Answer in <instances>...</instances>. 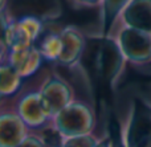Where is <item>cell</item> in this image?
<instances>
[{
	"label": "cell",
	"instance_id": "1",
	"mask_svg": "<svg viewBox=\"0 0 151 147\" xmlns=\"http://www.w3.org/2000/svg\"><path fill=\"white\" fill-rule=\"evenodd\" d=\"M97 118L93 108L88 102L74 98L52 118L50 129L63 138H72L94 133Z\"/></svg>",
	"mask_w": 151,
	"mask_h": 147
},
{
	"label": "cell",
	"instance_id": "2",
	"mask_svg": "<svg viewBox=\"0 0 151 147\" xmlns=\"http://www.w3.org/2000/svg\"><path fill=\"white\" fill-rule=\"evenodd\" d=\"M121 137L126 147H151V102L143 98L131 101Z\"/></svg>",
	"mask_w": 151,
	"mask_h": 147
},
{
	"label": "cell",
	"instance_id": "3",
	"mask_svg": "<svg viewBox=\"0 0 151 147\" xmlns=\"http://www.w3.org/2000/svg\"><path fill=\"white\" fill-rule=\"evenodd\" d=\"M109 36L115 40L126 62L139 69L151 65V34L127 27H115Z\"/></svg>",
	"mask_w": 151,
	"mask_h": 147
},
{
	"label": "cell",
	"instance_id": "4",
	"mask_svg": "<svg viewBox=\"0 0 151 147\" xmlns=\"http://www.w3.org/2000/svg\"><path fill=\"white\" fill-rule=\"evenodd\" d=\"M11 102L21 121L31 131L50 129L53 117L42 102L39 86L23 87V90L16 97H13Z\"/></svg>",
	"mask_w": 151,
	"mask_h": 147
},
{
	"label": "cell",
	"instance_id": "5",
	"mask_svg": "<svg viewBox=\"0 0 151 147\" xmlns=\"http://www.w3.org/2000/svg\"><path fill=\"white\" fill-rule=\"evenodd\" d=\"M37 86L42 102L52 117L76 98L73 86L56 72L45 74Z\"/></svg>",
	"mask_w": 151,
	"mask_h": 147
},
{
	"label": "cell",
	"instance_id": "6",
	"mask_svg": "<svg viewBox=\"0 0 151 147\" xmlns=\"http://www.w3.org/2000/svg\"><path fill=\"white\" fill-rule=\"evenodd\" d=\"M42 33L44 25L41 19L32 15L21 16L19 19L13 17L7 29L4 47L7 50H12L36 45Z\"/></svg>",
	"mask_w": 151,
	"mask_h": 147
},
{
	"label": "cell",
	"instance_id": "7",
	"mask_svg": "<svg viewBox=\"0 0 151 147\" xmlns=\"http://www.w3.org/2000/svg\"><path fill=\"white\" fill-rule=\"evenodd\" d=\"M99 40L101 48L97 58L98 70L105 78L109 80L110 84L114 85L125 69L126 60L113 37H99Z\"/></svg>",
	"mask_w": 151,
	"mask_h": 147
},
{
	"label": "cell",
	"instance_id": "8",
	"mask_svg": "<svg viewBox=\"0 0 151 147\" xmlns=\"http://www.w3.org/2000/svg\"><path fill=\"white\" fill-rule=\"evenodd\" d=\"M31 130L25 126L12 102L0 108V147H16Z\"/></svg>",
	"mask_w": 151,
	"mask_h": 147
},
{
	"label": "cell",
	"instance_id": "9",
	"mask_svg": "<svg viewBox=\"0 0 151 147\" xmlns=\"http://www.w3.org/2000/svg\"><path fill=\"white\" fill-rule=\"evenodd\" d=\"M63 40V50L57 64L64 68L73 69L80 65L81 58L86 49V37L81 29L73 25H66L60 29Z\"/></svg>",
	"mask_w": 151,
	"mask_h": 147
},
{
	"label": "cell",
	"instance_id": "10",
	"mask_svg": "<svg viewBox=\"0 0 151 147\" xmlns=\"http://www.w3.org/2000/svg\"><path fill=\"white\" fill-rule=\"evenodd\" d=\"M115 27H127L151 34V0H130L122 9Z\"/></svg>",
	"mask_w": 151,
	"mask_h": 147
},
{
	"label": "cell",
	"instance_id": "11",
	"mask_svg": "<svg viewBox=\"0 0 151 147\" xmlns=\"http://www.w3.org/2000/svg\"><path fill=\"white\" fill-rule=\"evenodd\" d=\"M7 62L17 72L21 78H29L40 70L44 58L36 45L8 50Z\"/></svg>",
	"mask_w": 151,
	"mask_h": 147
},
{
	"label": "cell",
	"instance_id": "12",
	"mask_svg": "<svg viewBox=\"0 0 151 147\" xmlns=\"http://www.w3.org/2000/svg\"><path fill=\"white\" fill-rule=\"evenodd\" d=\"M130 0H101L99 5V37L111 33L122 9Z\"/></svg>",
	"mask_w": 151,
	"mask_h": 147
},
{
	"label": "cell",
	"instance_id": "13",
	"mask_svg": "<svg viewBox=\"0 0 151 147\" xmlns=\"http://www.w3.org/2000/svg\"><path fill=\"white\" fill-rule=\"evenodd\" d=\"M40 54L44 61L57 62L63 50V40H61L60 31H48L41 34L39 41L36 42Z\"/></svg>",
	"mask_w": 151,
	"mask_h": 147
},
{
	"label": "cell",
	"instance_id": "14",
	"mask_svg": "<svg viewBox=\"0 0 151 147\" xmlns=\"http://www.w3.org/2000/svg\"><path fill=\"white\" fill-rule=\"evenodd\" d=\"M23 81L17 72L8 62L0 65V97L12 98L23 90Z\"/></svg>",
	"mask_w": 151,
	"mask_h": 147
},
{
	"label": "cell",
	"instance_id": "15",
	"mask_svg": "<svg viewBox=\"0 0 151 147\" xmlns=\"http://www.w3.org/2000/svg\"><path fill=\"white\" fill-rule=\"evenodd\" d=\"M104 135H97L96 133L85 135H78L72 138H63L58 145L63 147H96L102 141Z\"/></svg>",
	"mask_w": 151,
	"mask_h": 147
},
{
	"label": "cell",
	"instance_id": "16",
	"mask_svg": "<svg viewBox=\"0 0 151 147\" xmlns=\"http://www.w3.org/2000/svg\"><path fill=\"white\" fill-rule=\"evenodd\" d=\"M16 147H50L41 131H29L28 135Z\"/></svg>",
	"mask_w": 151,
	"mask_h": 147
},
{
	"label": "cell",
	"instance_id": "17",
	"mask_svg": "<svg viewBox=\"0 0 151 147\" xmlns=\"http://www.w3.org/2000/svg\"><path fill=\"white\" fill-rule=\"evenodd\" d=\"M12 20H13V17L9 15L8 9L1 11V12H0V45H1V47H4L7 29H8V27H9V24H11V21Z\"/></svg>",
	"mask_w": 151,
	"mask_h": 147
},
{
	"label": "cell",
	"instance_id": "18",
	"mask_svg": "<svg viewBox=\"0 0 151 147\" xmlns=\"http://www.w3.org/2000/svg\"><path fill=\"white\" fill-rule=\"evenodd\" d=\"M74 7L78 8H99L101 0H70Z\"/></svg>",
	"mask_w": 151,
	"mask_h": 147
},
{
	"label": "cell",
	"instance_id": "19",
	"mask_svg": "<svg viewBox=\"0 0 151 147\" xmlns=\"http://www.w3.org/2000/svg\"><path fill=\"white\" fill-rule=\"evenodd\" d=\"M110 137H111V147H126L122 142V137H121V125L110 133Z\"/></svg>",
	"mask_w": 151,
	"mask_h": 147
},
{
	"label": "cell",
	"instance_id": "20",
	"mask_svg": "<svg viewBox=\"0 0 151 147\" xmlns=\"http://www.w3.org/2000/svg\"><path fill=\"white\" fill-rule=\"evenodd\" d=\"M96 147H111V137H110V133H106L102 138V141L98 143Z\"/></svg>",
	"mask_w": 151,
	"mask_h": 147
},
{
	"label": "cell",
	"instance_id": "21",
	"mask_svg": "<svg viewBox=\"0 0 151 147\" xmlns=\"http://www.w3.org/2000/svg\"><path fill=\"white\" fill-rule=\"evenodd\" d=\"M7 53H8V50L5 49L4 47L0 45V65H3L4 62H7Z\"/></svg>",
	"mask_w": 151,
	"mask_h": 147
},
{
	"label": "cell",
	"instance_id": "22",
	"mask_svg": "<svg viewBox=\"0 0 151 147\" xmlns=\"http://www.w3.org/2000/svg\"><path fill=\"white\" fill-rule=\"evenodd\" d=\"M7 3L8 0H0V12L7 9Z\"/></svg>",
	"mask_w": 151,
	"mask_h": 147
},
{
	"label": "cell",
	"instance_id": "23",
	"mask_svg": "<svg viewBox=\"0 0 151 147\" xmlns=\"http://www.w3.org/2000/svg\"><path fill=\"white\" fill-rule=\"evenodd\" d=\"M3 103H4V98H1V97H0V108H1V106H3Z\"/></svg>",
	"mask_w": 151,
	"mask_h": 147
},
{
	"label": "cell",
	"instance_id": "24",
	"mask_svg": "<svg viewBox=\"0 0 151 147\" xmlns=\"http://www.w3.org/2000/svg\"><path fill=\"white\" fill-rule=\"evenodd\" d=\"M57 147H63V146H60V145H58V146H57Z\"/></svg>",
	"mask_w": 151,
	"mask_h": 147
}]
</instances>
